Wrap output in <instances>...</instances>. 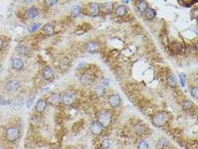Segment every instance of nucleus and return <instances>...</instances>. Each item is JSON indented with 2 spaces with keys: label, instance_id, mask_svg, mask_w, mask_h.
Wrapping results in <instances>:
<instances>
[{
  "label": "nucleus",
  "instance_id": "393cba45",
  "mask_svg": "<svg viewBox=\"0 0 198 149\" xmlns=\"http://www.w3.org/2000/svg\"><path fill=\"white\" fill-rule=\"evenodd\" d=\"M138 9L141 13H144L148 9V5L145 1H139L138 2Z\"/></svg>",
  "mask_w": 198,
  "mask_h": 149
},
{
  "label": "nucleus",
  "instance_id": "c85d7f7f",
  "mask_svg": "<svg viewBox=\"0 0 198 149\" xmlns=\"http://www.w3.org/2000/svg\"><path fill=\"white\" fill-rule=\"evenodd\" d=\"M40 26V23H33L31 25H30V26L28 27V31L30 33H33L34 31H35L37 28H39V27Z\"/></svg>",
  "mask_w": 198,
  "mask_h": 149
},
{
  "label": "nucleus",
  "instance_id": "1a4fd4ad",
  "mask_svg": "<svg viewBox=\"0 0 198 149\" xmlns=\"http://www.w3.org/2000/svg\"><path fill=\"white\" fill-rule=\"evenodd\" d=\"M109 104L112 108H116L119 106L121 103V98L119 95L117 94H114V95H111L109 98Z\"/></svg>",
  "mask_w": 198,
  "mask_h": 149
},
{
  "label": "nucleus",
  "instance_id": "c756f323",
  "mask_svg": "<svg viewBox=\"0 0 198 149\" xmlns=\"http://www.w3.org/2000/svg\"><path fill=\"white\" fill-rule=\"evenodd\" d=\"M148 148H149V145L145 140L140 141L138 145V149H148Z\"/></svg>",
  "mask_w": 198,
  "mask_h": 149
},
{
  "label": "nucleus",
  "instance_id": "9b49d317",
  "mask_svg": "<svg viewBox=\"0 0 198 149\" xmlns=\"http://www.w3.org/2000/svg\"><path fill=\"white\" fill-rule=\"evenodd\" d=\"M11 66L15 70H21L24 66V63L20 58H14L11 61Z\"/></svg>",
  "mask_w": 198,
  "mask_h": 149
},
{
  "label": "nucleus",
  "instance_id": "7ed1b4c3",
  "mask_svg": "<svg viewBox=\"0 0 198 149\" xmlns=\"http://www.w3.org/2000/svg\"><path fill=\"white\" fill-rule=\"evenodd\" d=\"M5 137L7 140L10 142H14L17 141L20 137V131L15 127H11L6 130Z\"/></svg>",
  "mask_w": 198,
  "mask_h": 149
},
{
  "label": "nucleus",
  "instance_id": "2eb2a0df",
  "mask_svg": "<svg viewBox=\"0 0 198 149\" xmlns=\"http://www.w3.org/2000/svg\"><path fill=\"white\" fill-rule=\"evenodd\" d=\"M39 14L38 9L35 7H31V8H28L26 11V17L29 19L35 18Z\"/></svg>",
  "mask_w": 198,
  "mask_h": 149
},
{
  "label": "nucleus",
  "instance_id": "f03ea898",
  "mask_svg": "<svg viewBox=\"0 0 198 149\" xmlns=\"http://www.w3.org/2000/svg\"><path fill=\"white\" fill-rule=\"evenodd\" d=\"M112 121L111 116L107 112H102L99 114L98 116V122L103 127V128H108Z\"/></svg>",
  "mask_w": 198,
  "mask_h": 149
},
{
  "label": "nucleus",
  "instance_id": "bb28decb",
  "mask_svg": "<svg viewBox=\"0 0 198 149\" xmlns=\"http://www.w3.org/2000/svg\"><path fill=\"white\" fill-rule=\"evenodd\" d=\"M168 142L165 138H161L157 142V148H162L165 147V146L168 145Z\"/></svg>",
  "mask_w": 198,
  "mask_h": 149
},
{
  "label": "nucleus",
  "instance_id": "f8f14e48",
  "mask_svg": "<svg viewBox=\"0 0 198 149\" xmlns=\"http://www.w3.org/2000/svg\"><path fill=\"white\" fill-rule=\"evenodd\" d=\"M61 99H62V97H60V95L59 94L52 93V95L49 96V102H50L52 105H58L60 103Z\"/></svg>",
  "mask_w": 198,
  "mask_h": 149
},
{
  "label": "nucleus",
  "instance_id": "f3484780",
  "mask_svg": "<svg viewBox=\"0 0 198 149\" xmlns=\"http://www.w3.org/2000/svg\"><path fill=\"white\" fill-rule=\"evenodd\" d=\"M114 8V4L113 2H106L102 6V12L105 14H108L111 13Z\"/></svg>",
  "mask_w": 198,
  "mask_h": 149
},
{
  "label": "nucleus",
  "instance_id": "f704fd0d",
  "mask_svg": "<svg viewBox=\"0 0 198 149\" xmlns=\"http://www.w3.org/2000/svg\"><path fill=\"white\" fill-rule=\"evenodd\" d=\"M102 146L103 148H107L109 147V145H110V141H109L108 139H104V140H103L102 141Z\"/></svg>",
  "mask_w": 198,
  "mask_h": 149
},
{
  "label": "nucleus",
  "instance_id": "6ab92c4d",
  "mask_svg": "<svg viewBox=\"0 0 198 149\" xmlns=\"http://www.w3.org/2000/svg\"><path fill=\"white\" fill-rule=\"evenodd\" d=\"M171 51L174 53V54H179L182 52L183 50V47H182V45L180 43L175 42V43H173L171 46Z\"/></svg>",
  "mask_w": 198,
  "mask_h": 149
},
{
  "label": "nucleus",
  "instance_id": "b1692460",
  "mask_svg": "<svg viewBox=\"0 0 198 149\" xmlns=\"http://www.w3.org/2000/svg\"><path fill=\"white\" fill-rule=\"evenodd\" d=\"M81 8L79 5H74V6H72V9H71V14H72L73 17H77L81 14Z\"/></svg>",
  "mask_w": 198,
  "mask_h": 149
},
{
  "label": "nucleus",
  "instance_id": "5701e85b",
  "mask_svg": "<svg viewBox=\"0 0 198 149\" xmlns=\"http://www.w3.org/2000/svg\"><path fill=\"white\" fill-rule=\"evenodd\" d=\"M23 105V99L20 96H17L14 98V99L12 102V105L15 109H18Z\"/></svg>",
  "mask_w": 198,
  "mask_h": 149
},
{
  "label": "nucleus",
  "instance_id": "412c9836",
  "mask_svg": "<svg viewBox=\"0 0 198 149\" xmlns=\"http://www.w3.org/2000/svg\"><path fill=\"white\" fill-rule=\"evenodd\" d=\"M157 13H156L155 10L152 9V8H148L147 11H145V17L148 19V20H152L155 18Z\"/></svg>",
  "mask_w": 198,
  "mask_h": 149
},
{
  "label": "nucleus",
  "instance_id": "79ce46f5",
  "mask_svg": "<svg viewBox=\"0 0 198 149\" xmlns=\"http://www.w3.org/2000/svg\"><path fill=\"white\" fill-rule=\"evenodd\" d=\"M70 149H76V148H70Z\"/></svg>",
  "mask_w": 198,
  "mask_h": 149
},
{
  "label": "nucleus",
  "instance_id": "6e6552de",
  "mask_svg": "<svg viewBox=\"0 0 198 149\" xmlns=\"http://www.w3.org/2000/svg\"><path fill=\"white\" fill-rule=\"evenodd\" d=\"M20 88V83L17 80H11L5 85V89L10 92H15Z\"/></svg>",
  "mask_w": 198,
  "mask_h": 149
},
{
  "label": "nucleus",
  "instance_id": "ea45409f",
  "mask_svg": "<svg viewBox=\"0 0 198 149\" xmlns=\"http://www.w3.org/2000/svg\"><path fill=\"white\" fill-rule=\"evenodd\" d=\"M194 47H195V49H196L197 51H198V40H197V43H195Z\"/></svg>",
  "mask_w": 198,
  "mask_h": 149
},
{
  "label": "nucleus",
  "instance_id": "4be33fe9",
  "mask_svg": "<svg viewBox=\"0 0 198 149\" xmlns=\"http://www.w3.org/2000/svg\"><path fill=\"white\" fill-rule=\"evenodd\" d=\"M167 84H168V86H170L171 87H175L177 85V80H176V78L174 77L172 75H170L167 77Z\"/></svg>",
  "mask_w": 198,
  "mask_h": 149
},
{
  "label": "nucleus",
  "instance_id": "dca6fc26",
  "mask_svg": "<svg viewBox=\"0 0 198 149\" xmlns=\"http://www.w3.org/2000/svg\"><path fill=\"white\" fill-rule=\"evenodd\" d=\"M94 92L98 97H102L105 95L106 89L104 88V86H103L102 85H97L94 87Z\"/></svg>",
  "mask_w": 198,
  "mask_h": 149
},
{
  "label": "nucleus",
  "instance_id": "f257e3e1",
  "mask_svg": "<svg viewBox=\"0 0 198 149\" xmlns=\"http://www.w3.org/2000/svg\"><path fill=\"white\" fill-rule=\"evenodd\" d=\"M168 120V114L165 111H159L154 116L152 121L154 126L160 128V127L164 126L167 123Z\"/></svg>",
  "mask_w": 198,
  "mask_h": 149
},
{
  "label": "nucleus",
  "instance_id": "20e7f679",
  "mask_svg": "<svg viewBox=\"0 0 198 149\" xmlns=\"http://www.w3.org/2000/svg\"><path fill=\"white\" fill-rule=\"evenodd\" d=\"M90 129L94 135H100L103 131V127L98 121H92L90 124Z\"/></svg>",
  "mask_w": 198,
  "mask_h": 149
},
{
  "label": "nucleus",
  "instance_id": "a211bd4d",
  "mask_svg": "<svg viewBox=\"0 0 198 149\" xmlns=\"http://www.w3.org/2000/svg\"><path fill=\"white\" fill-rule=\"evenodd\" d=\"M42 31L45 33V34H48V35H52L55 33V29H54V26L50 23L46 24L42 28Z\"/></svg>",
  "mask_w": 198,
  "mask_h": 149
},
{
  "label": "nucleus",
  "instance_id": "4468645a",
  "mask_svg": "<svg viewBox=\"0 0 198 149\" xmlns=\"http://www.w3.org/2000/svg\"><path fill=\"white\" fill-rule=\"evenodd\" d=\"M81 82L82 84L85 85V86L91 85L92 83V78L91 75L87 73L84 74L81 77Z\"/></svg>",
  "mask_w": 198,
  "mask_h": 149
},
{
  "label": "nucleus",
  "instance_id": "cd10ccee",
  "mask_svg": "<svg viewBox=\"0 0 198 149\" xmlns=\"http://www.w3.org/2000/svg\"><path fill=\"white\" fill-rule=\"evenodd\" d=\"M192 105L193 104L190 102V101L187 100V101H184V102L182 103V108L184 110H190L191 108Z\"/></svg>",
  "mask_w": 198,
  "mask_h": 149
},
{
  "label": "nucleus",
  "instance_id": "e433bc0d",
  "mask_svg": "<svg viewBox=\"0 0 198 149\" xmlns=\"http://www.w3.org/2000/svg\"><path fill=\"white\" fill-rule=\"evenodd\" d=\"M0 104L2 105H9L10 102L8 100H5L4 98H0Z\"/></svg>",
  "mask_w": 198,
  "mask_h": 149
},
{
  "label": "nucleus",
  "instance_id": "423d86ee",
  "mask_svg": "<svg viewBox=\"0 0 198 149\" xmlns=\"http://www.w3.org/2000/svg\"><path fill=\"white\" fill-rule=\"evenodd\" d=\"M74 100H75V96H74L73 93H72V92H66L62 96L61 102L65 105H70L73 103Z\"/></svg>",
  "mask_w": 198,
  "mask_h": 149
},
{
  "label": "nucleus",
  "instance_id": "4c0bfd02",
  "mask_svg": "<svg viewBox=\"0 0 198 149\" xmlns=\"http://www.w3.org/2000/svg\"><path fill=\"white\" fill-rule=\"evenodd\" d=\"M103 84H104V85H108L109 84L108 79H104V80H103Z\"/></svg>",
  "mask_w": 198,
  "mask_h": 149
},
{
  "label": "nucleus",
  "instance_id": "c9c22d12",
  "mask_svg": "<svg viewBox=\"0 0 198 149\" xmlns=\"http://www.w3.org/2000/svg\"><path fill=\"white\" fill-rule=\"evenodd\" d=\"M46 5H47V6H49V7H52V6H53V5H55V4L57 3V2H58V1H56V0H55V1H53V0H51V1H46Z\"/></svg>",
  "mask_w": 198,
  "mask_h": 149
},
{
  "label": "nucleus",
  "instance_id": "2f4dec72",
  "mask_svg": "<svg viewBox=\"0 0 198 149\" xmlns=\"http://www.w3.org/2000/svg\"><path fill=\"white\" fill-rule=\"evenodd\" d=\"M145 128H144L143 125H137L136 127H135V131H136V134H142L145 132Z\"/></svg>",
  "mask_w": 198,
  "mask_h": 149
},
{
  "label": "nucleus",
  "instance_id": "0eeeda50",
  "mask_svg": "<svg viewBox=\"0 0 198 149\" xmlns=\"http://www.w3.org/2000/svg\"><path fill=\"white\" fill-rule=\"evenodd\" d=\"M89 11H90V15L92 16V17H95L98 16L100 11V6H99L98 3L97 2H91L89 4Z\"/></svg>",
  "mask_w": 198,
  "mask_h": 149
},
{
  "label": "nucleus",
  "instance_id": "7c9ffc66",
  "mask_svg": "<svg viewBox=\"0 0 198 149\" xmlns=\"http://www.w3.org/2000/svg\"><path fill=\"white\" fill-rule=\"evenodd\" d=\"M34 98H35V95H34V94H31V95L29 96L27 102H26V106H27L28 108H31V106L32 105L33 102H34Z\"/></svg>",
  "mask_w": 198,
  "mask_h": 149
},
{
  "label": "nucleus",
  "instance_id": "9d476101",
  "mask_svg": "<svg viewBox=\"0 0 198 149\" xmlns=\"http://www.w3.org/2000/svg\"><path fill=\"white\" fill-rule=\"evenodd\" d=\"M43 76L46 80L47 81H52L55 78L54 76V73L52 69L50 67L47 66L43 70Z\"/></svg>",
  "mask_w": 198,
  "mask_h": 149
},
{
  "label": "nucleus",
  "instance_id": "58836bf2",
  "mask_svg": "<svg viewBox=\"0 0 198 149\" xmlns=\"http://www.w3.org/2000/svg\"><path fill=\"white\" fill-rule=\"evenodd\" d=\"M2 46H3V40L2 39L0 38V49H2Z\"/></svg>",
  "mask_w": 198,
  "mask_h": 149
},
{
  "label": "nucleus",
  "instance_id": "a19ab883",
  "mask_svg": "<svg viewBox=\"0 0 198 149\" xmlns=\"http://www.w3.org/2000/svg\"><path fill=\"white\" fill-rule=\"evenodd\" d=\"M0 149H6L5 147H3V146L0 145Z\"/></svg>",
  "mask_w": 198,
  "mask_h": 149
},
{
  "label": "nucleus",
  "instance_id": "72a5a7b5",
  "mask_svg": "<svg viewBox=\"0 0 198 149\" xmlns=\"http://www.w3.org/2000/svg\"><path fill=\"white\" fill-rule=\"evenodd\" d=\"M179 77H180V84L182 85V86L184 87L185 84H186V77H185V76L184 75H183V74H180V75H179Z\"/></svg>",
  "mask_w": 198,
  "mask_h": 149
},
{
  "label": "nucleus",
  "instance_id": "39448f33",
  "mask_svg": "<svg viewBox=\"0 0 198 149\" xmlns=\"http://www.w3.org/2000/svg\"><path fill=\"white\" fill-rule=\"evenodd\" d=\"M87 51L90 54H95V53L98 52L100 47L97 42L95 41H90L87 43V46H86Z\"/></svg>",
  "mask_w": 198,
  "mask_h": 149
},
{
  "label": "nucleus",
  "instance_id": "aec40b11",
  "mask_svg": "<svg viewBox=\"0 0 198 149\" xmlns=\"http://www.w3.org/2000/svg\"><path fill=\"white\" fill-rule=\"evenodd\" d=\"M127 13V8L125 5H119L116 9V14L118 17H124Z\"/></svg>",
  "mask_w": 198,
  "mask_h": 149
},
{
  "label": "nucleus",
  "instance_id": "a878e982",
  "mask_svg": "<svg viewBox=\"0 0 198 149\" xmlns=\"http://www.w3.org/2000/svg\"><path fill=\"white\" fill-rule=\"evenodd\" d=\"M17 52L19 54L22 55H25L28 52V50L27 47L24 46H19L17 48Z\"/></svg>",
  "mask_w": 198,
  "mask_h": 149
},
{
  "label": "nucleus",
  "instance_id": "473e14b6",
  "mask_svg": "<svg viewBox=\"0 0 198 149\" xmlns=\"http://www.w3.org/2000/svg\"><path fill=\"white\" fill-rule=\"evenodd\" d=\"M191 94L195 98H198V86H194L191 89Z\"/></svg>",
  "mask_w": 198,
  "mask_h": 149
},
{
  "label": "nucleus",
  "instance_id": "ddd939ff",
  "mask_svg": "<svg viewBox=\"0 0 198 149\" xmlns=\"http://www.w3.org/2000/svg\"><path fill=\"white\" fill-rule=\"evenodd\" d=\"M46 106H47V104H46V101H45L44 99H40V100L37 102V105H36V111H37V113H43V111L46 110Z\"/></svg>",
  "mask_w": 198,
  "mask_h": 149
}]
</instances>
